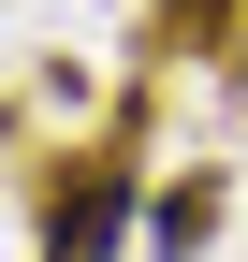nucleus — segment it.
<instances>
[{
	"label": "nucleus",
	"instance_id": "obj_1",
	"mask_svg": "<svg viewBox=\"0 0 248 262\" xmlns=\"http://www.w3.org/2000/svg\"><path fill=\"white\" fill-rule=\"evenodd\" d=\"M117 233H132V175H117V160H88V175L44 204V262H117Z\"/></svg>",
	"mask_w": 248,
	"mask_h": 262
},
{
	"label": "nucleus",
	"instance_id": "obj_2",
	"mask_svg": "<svg viewBox=\"0 0 248 262\" xmlns=\"http://www.w3.org/2000/svg\"><path fill=\"white\" fill-rule=\"evenodd\" d=\"M146 233H161V248H204V233H219V189H161Z\"/></svg>",
	"mask_w": 248,
	"mask_h": 262
}]
</instances>
